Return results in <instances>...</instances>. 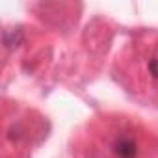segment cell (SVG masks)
<instances>
[{
    "instance_id": "2",
    "label": "cell",
    "mask_w": 158,
    "mask_h": 158,
    "mask_svg": "<svg viewBox=\"0 0 158 158\" xmlns=\"http://www.w3.org/2000/svg\"><path fill=\"white\" fill-rule=\"evenodd\" d=\"M149 71H151V74H152L154 78H158V60H156V58L149 61Z\"/></svg>"
},
{
    "instance_id": "1",
    "label": "cell",
    "mask_w": 158,
    "mask_h": 158,
    "mask_svg": "<svg viewBox=\"0 0 158 158\" xmlns=\"http://www.w3.org/2000/svg\"><path fill=\"white\" fill-rule=\"evenodd\" d=\"M114 149L119 158H136V154H138V145L130 138H119L115 141Z\"/></svg>"
}]
</instances>
